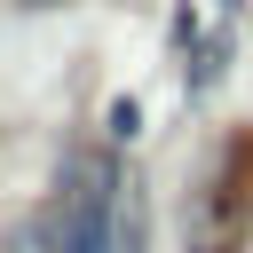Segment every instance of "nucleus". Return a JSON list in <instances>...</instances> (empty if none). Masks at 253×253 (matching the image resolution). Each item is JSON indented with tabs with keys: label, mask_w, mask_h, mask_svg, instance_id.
Wrapping results in <instances>:
<instances>
[{
	"label": "nucleus",
	"mask_w": 253,
	"mask_h": 253,
	"mask_svg": "<svg viewBox=\"0 0 253 253\" xmlns=\"http://www.w3.org/2000/svg\"><path fill=\"white\" fill-rule=\"evenodd\" d=\"M111 213H119V174L103 150H71L47 206L24 221V253H111Z\"/></svg>",
	"instance_id": "1"
}]
</instances>
